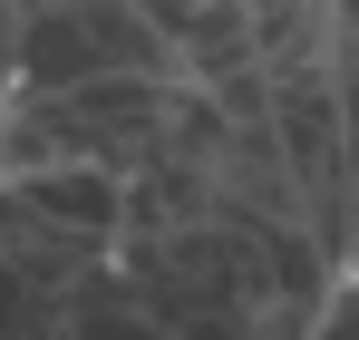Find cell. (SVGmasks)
<instances>
[{"instance_id": "6da1fadb", "label": "cell", "mask_w": 359, "mask_h": 340, "mask_svg": "<svg viewBox=\"0 0 359 340\" xmlns=\"http://www.w3.org/2000/svg\"><path fill=\"white\" fill-rule=\"evenodd\" d=\"M10 10H20V98L107 68H175V39L146 20V0H10Z\"/></svg>"}, {"instance_id": "7a4b0ae2", "label": "cell", "mask_w": 359, "mask_h": 340, "mask_svg": "<svg viewBox=\"0 0 359 340\" xmlns=\"http://www.w3.org/2000/svg\"><path fill=\"white\" fill-rule=\"evenodd\" d=\"M49 331H68V340H175L165 311L146 301V282L126 273L117 253H97L88 273H68L49 292Z\"/></svg>"}, {"instance_id": "3957f363", "label": "cell", "mask_w": 359, "mask_h": 340, "mask_svg": "<svg viewBox=\"0 0 359 340\" xmlns=\"http://www.w3.org/2000/svg\"><path fill=\"white\" fill-rule=\"evenodd\" d=\"M252 10V58L262 78L301 68V58H330V0H243Z\"/></svg>"}, {"instance_id": "277c9868", "label": "cell", "mask_w": 359, "mask_h": 340, "mask_svg": "<svg viewBox=\"0 0 359 340\" xmlns=\"http://www.w3.org/2000/svg\"><path fill=\"white\" fill-rule=\"evenodd\" d=\"M330 68H340V107H359V0H330Z\"/></svg>"}, {"instance_id": "5b68a950", "label": "cell", "mask_w": 359, "mask_h": 340, "mask_svg": "<svg viewBox=\"0 0 359 340\" xmlns=\"http://www.w3.org/2000/svg\"><path fill=\"white\" fill-rule=\"evenodd\" d=\"M301 340H359V273H340V282H330V301H320V321H311Z\"/></svg>"}, {"instance_id": "8992f818", "label": "cell", "mask_w": 359, "mask_h": 340, "mask_svg": "<svg viewBox=\"0 0 359 340\" xmlns=\"http://www.w3.org/2000/svg\"><path fill=\"white\" fill-rule=\"evenodd\" d=\"M20 98V10L0 0V107Z\"/></svg>"}, {"instance_id": "52a82bcc", "label": "cell", "mask_w": 359, "mask_h": 340, "mask_svg": "<svg viewBox=\"0 0 359 340\" xmlns=\"http://www.w3.org/2000/svg\"><path fill=\"white\" fill-rule=\"evenodd\" d=\"M184 10H194V0H146V20H156V30H175Z\"/></svg>"}, {"instance_id": "ba28073f", "label": "cell", "mask_w": 359, "mask_h": 340, "mask_svg": "<svg viewBox=\"0 0 359 340\" xmlns=\"http://www.w3.org/2000/svg\"><path fill=\"white\" fill-rule=\"evenodd\" d=\"M340 273H359V224H350V253H340Z\"/></svg>"}, {"instance_id": "9c48e42d", "label": "cell", "mask_w": 359, "mask_h": 340, "mask_svg": "<svg viewBox=\"0 0 359 340\" xmlns=\"http://www.w3.org/2000/svg\"><path fill=\"white\" fill-rule=\"evenodd\" d=\"M350 117H359V107H350Z\"/></svg>"}]
</instances>
